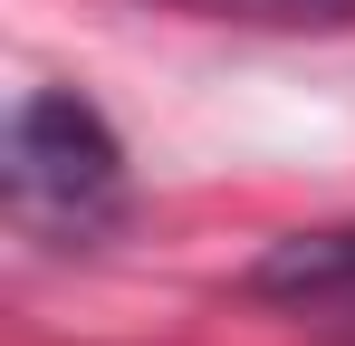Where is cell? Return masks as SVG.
Wrapping results in <instances>:
<instances>
[{
    "mask_svg": "<svg viewBox=\"0 0 355 346\" xmlns=\"http://www.w3.org/2000/svg\"><path fill=\"white\" fill-rule=\"evenodd\" d=\"M10 212L49 240H96L125 212V145L67 87H29L10 115Z\"/></svg>",
    "mask_w": 355,
    "mask_h": 346,
    "instance_id": "obj_1",
    "label": "cell"
},
{
    "mask_svg": "<svg viewBox=\"0 0 355 346\" xmlns=\"http://www.w3.org/2000/svg\"><path fill=\"white\" fill-rule=\"evenodd\" d=\"M259 10H288V19H336V10H355V0H259Z\"/></svg>",
    "mask_w": 355,
    "mask_h": 346,
    "instance_id": "obj_2",
    "label": "cell"
}]
</instances>
